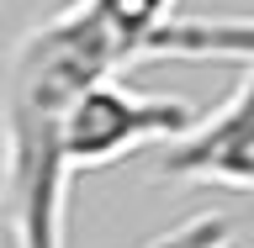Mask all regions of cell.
Returning a JSON list of instances; mask_svg holds the SVG:
<instances>
[{
	"label": "cell",
	"mask_w": 254,
	"mask_h": 248,
	"mask_svg": "<svg viewBox=\"0 0 254 248\" xmlns=\"http://www.w3.org/2000/svg\"><path fill=\"white\" fill-rule=\"evenodd\" d=\"M122 63L127 53L79 0L16 43L0 85V201L16 248H64V201L74 174L64 143L69 106Z\"/></svg>",
	"instance_id": "1"
},
{
	"label": "cell",
	"mask_w": 254,
	"mask_h": 248,
	"mask_svg": "<svg viewBox=\"0 0 254 248\" xmlns=\"http://www.w3.org/2000/svg\"><path fill=\"white\" fill-rule=\"evenodd\" d=\"M196 127H201V111L190 100L138 95V90H127L117 74H101L69 106L64 143H69V164L74 169H101V164L132 153L143 143H180Z\"/></svg>",
	"instance_id": "2"
},
{
	"label": "cell",
	"mask_w": 254,
	"mask_h": 248,
	"mask_svg": "<svg viewBox=\"0 0 254 248\" xmlns=\"http://www.w3.org/2000/svg\"><path fill=\"white\" fill-rule=\"evenodd\" d=\"M170 174L186 180H212V185H238L254 190V106L238 111L228 106L222 116H201L196 132L175 143V153L164 158Z\"/></svg>",
	"instance_id": "3"
},
{
	"label": "cell",
	"mask_w": 254,
	"mask_h": 248,
	"mask_svg": "<svg viewBox=\"0 0 254 248\" xmlns=\"http://www.w3.org/2000/svg\"><path fill=\"white\" fill-rule=\"evenodd\" d=\"M85 11L111 32V43L132 58L164 53V32L175 21V0H79Z\"/></svg>",
	"instance_id": "4"
}]
</instances>
